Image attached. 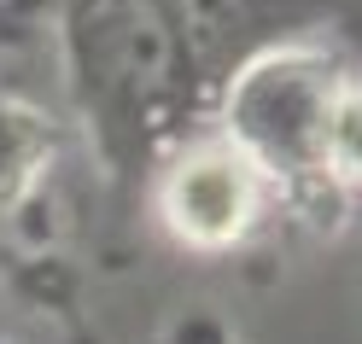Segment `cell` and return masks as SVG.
Masks as SVG:
<instances>
[{
  "label": "cell",
  "instance_id": "4",
  "mask_svg": "<svg viewBox=\"0 0 362 344\" xmlns=\"http://www.w3.org/2000/svg\"><path fill=\"white\" fill-rule=\"evenodd\" d=\"M152 198H158V222L170 227V239L199 251V257H222V251L245 245L257 234V222L269 216V204H275L263 175L211 129L158 164Z\"/></svg>",
  "mask_w": 362,
  "mask_h": 344
},
{
  "label": "cell",
  "instance_id": "2",
  "mask_svg": "<svg viewBox=\"0 0 362 344\" xmlns=\"http://www.w3.org/2000/svg\"><path fill=\"white\" fill-rule=\"evenodd\" d=\"M345 76V53L333 41H286L234 71L211 105V134L263 175L275 204L315 222L345 204L327 181V117Z\"/></svg>",
  "mask_w": 362,
  "mask_h": 344
},
{
  "label": "cell",
  "instance_id": "5",
  "mask_svg": "<svg viewBox=\"0 0 362 344\" xmlns=\"http://www.w3.org/2000/svg\"><path fill=\"white\" fill-rule=\"evenodd\" d=\"M59 146H64V129L53 111L0 88V227L18 210H30V198L47 187Z\"/></svg>",
  "mask_w": 362,
  "mask_h": 344
},
{
  "label": "cell",
  "instance_id": "3",
  "mask_svg": "<svg viewBox=\"0 0 362 344\" xmlns=\"http://www.w3.org/2000/svg\"><path fill=\"white\" fill-rule=\"evenodd\" d=\"M164 6L181 35L187 71L205 94V111L216 105L222 82L252 59L286 47V41H333L339 47V30L362 24L356 0H164Z\"/></svg>",
  "mask_w": 362,
  "mask_h": 344
},
{
  "label": "cell",
  "instance_id": "7",
  "mask_svg": "<svg viewBox=\"0 0 362 344\" xmlns=\"http://www.w3.org/2000/svg\"><path fill=\"white\" fill-rule=\"evenodd\" d=\"M41 18H47V0H0V41L30 35Z\"/></svg>",
  "mask_w": 362,
  "mask_h": 344
},
{
  "label": "cell",
  "instance_id": "6",
  "mask_svg": "<svg viewBox=\"0 0 362 344\" xmlns=\"http://www.w3.org/2000/svg\"><path fill=\"white\" fill-rule=\"evenodd\" d=\"M327 181L339 187V198L362 193V76L339 82V100L327 117Z\"/></svg>",
  "mask_w": 362,
  "mask_h": 344
},
{
  "label": "cell",
  "instance_id": "1",
  "mask_svg": "<svg viewBox=\"0 0 362 344\" xmlns=\"http://www.w3.org/2000/svg\"><path fill=\"white\" fill-rule=\"evenodd\" d=\"M64 94L105 175L141 181L211 129L164 0H47Z\"/></svg>",
  "mask_w": 362,
  "mask_h": 344
}]
</instances>
